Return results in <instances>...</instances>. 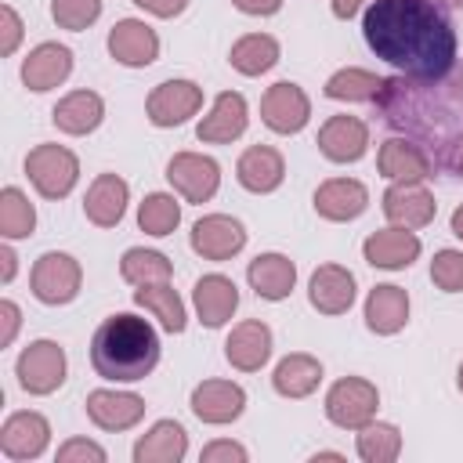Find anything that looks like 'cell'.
Here are the masks:
<instances>
[{
	"instance_id": "20",
	"label": "cell",
	"mask_w": 463,
	"mask_h": 463,
	"mask_svg": "<svg viewBox=\"0 0 463 463\" xmlns=\"http://www.w3.org/2000/svg\"><path fill=\"white\" fill-rule=\"evenodd\" d=\"M354 275L344 264H318L307 279V300L318 315H344L354 304Z\"/></svg>"
},
{
	"instance_id": "11",
	"label": "cell",
	"mask_w": 463,
	"mask_h": 463,
	"mask_svg": "<svg viewBox=\"0 0 463 463\" xmlns=\"http://www.w3.org/2000/svg\"><path fill=\"white\" fill-rule=\"evenodd\" d=\"M380 206H383V217L398 228H427L438 213V203H434V192L423 184V181H391V188L380 195Z\"/></svg>"
},
{
	"instance_id": "9",
	"label": "cell",
	"mask_w": 463,
	"mask_h": 463,
	"mask_svg": "<svg viewBox=\"0 0 463 463\" xmlns=\"http://www.w3.org/2000/svg\"><path fill=\"white\" fill-rule=\"evenodd\" d=\"M260 119L275 134H300L307 127V119H311V98L304 94L300 83L279 80L260 98Z\"/></svg>"
},
{
	"instance_id": "7",
	"label": "cell",
	"mask_w": 463,
	"mask_h": 463,
	"mask_svg": "<svg viewBox=\"0 0 463 463\" xmlns=\"http://www.w3.org/2000/svg\"><path fill=\"white\" fill-rule=\"evenodd\" d=\"M203 109V87L195 80H163L145 98V116L152 127H181Z\"/></svg>"
},
{
	"instance_id": "6",
	"label": "cell",
	"mask_w": 463,
	"mask_h": 463,
	"mask_svg": "<svg viewBox=\"0 0 463 463\" xmlns=\"http://www.w3.org/2000/svg\"><path fill=\"white\" fill-rule=\"evenodd\" d=\"M65 347L58 340H33L29 347H22L18 362H14V376L18 387L25 394H54L65 383Z\"/></svg>"
},
{
	"instance_id": "36",
	"label": "cell",
	"mask_w": 463,
	"mask_h": 463,
	"mask_svg": "<svg viewBox=\"0 0 463 463\" xmlns=\"http://www.w3.org/2000/svg\"><path fill=\"white\" fill-rule=\"evenodd\" d=\"M354 449L365 463H394L402 456V430L394 423H380L369 420L365 427H358L354 434Z\"/></svg>"
},
{
	"instance_id": "53",
	"label": "cell",
	"mask_w": 463,
	"mask_h": 463,
	"mask_svg": "<svg viewBox=\"0 0 463 463\" xmlns=\"http://www.w3.org/2000/svg\"><path fill=\"white\" fill-rule=\"evenodd\" d=\"M456 4H463V0H456Z\"/></svg>"
},
{
	"instance_id": "18",
	"label": "cell",
	"mask_w": 463,
	"mask_h": 463,
	"mask_svg": "<svg viewBox=\"0 0 463 463\" xmlns=\"http://www.w3.org/2000/svg\"><path fill=\"white\" fill-rule=\"evenodd\" d=\"M311 203H315V213L322 221L344 224V221H354L369 210V188L358 177H329L315 188Z\"/></svg>"
},
{
	"instance_id": "45",
	"label": "cell",
	"mask_w": 463,
	"mask_h": 463,
	"mask_svg": "<svg viewBox=\"0 0 463 463\" xmlns=\"http://www.w3.org/2000/svg\"><path fill=\"white\" fill-rule=\"evenodd\" d=\"M134 4L148 14H156V18H177L188 7V0H134Z\"/></svg>"
},
{
	"instance_id": "17",
	"label": "cell",
	"mask_w": 463,
	"mask_h": 463,
	"mask_svg": "<svg viewBox=\"0 0 463 463\" xmlns=\"http://www.w3.org/2000/svg\"><path fill=\"white\" fill-rule=\"evenodd\" d=\"M192 412L195 420L210 423V427H224V423H235L246 409V391L232 380H203L192 387Z\"/></svg>"
},
{
	"instance_id": "51",
	"label": "cell",
	"mask_w": 463,
	"mask_h": 463,
	"mask_svg": "<svg viewBox=\"0 0 463 463\" xmlns=\"http://www.w3.org/2000/svg\"><path fill=\"white\" fill-rule=\"evenodd\" d=\"M311 459H315V463H318V459H336V463H344V452H315Z\"/></svg>"
},
{
	"instance_id": "50",
	"label": "cell",
	"mask_w": 463,
	"mask_h": 463,
	"mask_svg": "<svg viewBox=\"0 0 463 463\" xmlns=\"http://www.w3.org/2000/svg\"><path fill=\"white\" fill-rule=\"evenodd\" d=\"M449 228H452V235H456V239H463V203L452 210V221H449Z\"/></svg>"
},
{
	"instance_id": "1",
	"label": "cell",
	"mask_w": 463,
	"mask_h": 463,
	"mask_svg": "<svg viewBox=\"0 0 463 463\" xmlns=\"http://www.w3.org/2000/svg\"><path fill=\"white\" fill-rule=\"evenodd\" d=\"M362 36L376 58L416 83H441L456 69V29L434 0H369Z\"/></svg>"
},
{
	"instance_id": "19",
	"label": "cell",
	"mask_w": 463,
	"mask_h": 463,
	"mask_svg": "<svg viewBox=\"0 0 463 463\" xmlns=\"http://www.w3.org/2000/svg\"><path fill=\"white\" fill-rule=\"evenodd\" d=\"M69 72H72V51L65 43H54V40L36 43L22 58V83L29 90H36V94L61 87L69 80Z\"/></svg>"
},
{
	"instance_id": "23",
	"label": "cell",
	"mask_w": 463,
	"mask_h": 463,
	"mask_svg": "<svg viewBox=\"0 0 463 463\" xmlns=\"http://www.w3.org/2000/svg\"><path fill=\"white\" fill-rule=\"evenodd\" d=\"M130 184L119 174H98L83 195V217L98 228H116L127 213Z\"/></svg>"
},
{
	"instance_id": "28",
	"label": "cell",
	"mask_w": 463,
	"mask_h": 463,
	"mask_svg": "<svg viewBox=\"0 0 463 463\" xmlns=\"http://www.w3.org/2000/svg\"><path fill=\"white\" fill-rule=\"evenodd\" d=\"M409 322V293L394 282H380L365 297V326L376 336H394Z\"/></svg>"
},
{
	"instance_id": "33",
	"label": "cell",
	"mask_w": 463,
	"mask_h": 463,
	"mask_svg": "<svg viewBox=\"0 0 463 463\" xmlns=\"http://www.w3.org/2000/svg\"><path fill=\"white\" fill-rule=\"evenodd\" d=\"M134 304L145 307L166 333H184L188 315H184V300L177 297V289L170 282H156V286H137L134 289Z\"/></svg>"
},
{
	"instance_id": "30",
	"label": "cell",
	"mask_w": 463,
	"mask_h": 463,
	"mask_svg": "<svg viewBox=\"0 0 463 463\" xmlns=\"http://www.w3.org/2000/svg\"><path fill=\"white\" fill-rule=\"evenodd\" d=\"M188 456V430L177 420H156L134 445V463H181Z\"/></svg>"
},
{
	"instance_id": "21",
	"label": "cell",
	"mask_w": 463,
	"mask_h": 463,
	"mask_svg": "<svg viewBox=\"0 0 463 463\" xmlns=\"http://www.w3.org/2000/svg\"><path fill=\"white\" fill-rule=\"evenodd\" d=\"M145 416V398L134 391H90L87 394V420L101 430H130Z\"/></svg>"
},
{
	"instance_id": "52",
	"label": "cell",
	"mask_w": 463,
	"mask_h": 463,
	"mask_svg": "<svg viewBox=\"0 0 463 463\" xmlns=\"http://www.w3.org/2000/svg\"><path fill=\"white\" fill-rule=\"evenodd\" d=\"M456 387H459V394H463V362H459V369H456Z\"/></svg>"
},
{
	"instance_id": "46",
	"label": "cell",
	"mask_w": 463,
	"mask_h": 463,
	"mask_svg": "<svg viewBox=\"0 0 463 463\" xmlns=\"http://www.w3.org/2000/svg\"><path fill=\"white\" fill-rule=\"evenodd\" d=\"M242 14H253V18H268V14H275L279 7H282V0H232Z\"/></svg>"
},
{
	"instance_id": "16",
	"label": "cell",
	"mask_w": 463,
	"mask_h": 463,
	"mask_svg": "<svg viewBox=\"0 0 463 463\" xmlns=\"http://www.w3.org/2000/svg\"><path fill=\"white\" fill-rule=\"evenodd\" d=\"M420 250H423L420 235L412 228H398V224L380 228V232L365 235V242H362L365 264H373L380 271H402V268H409L420 257Z\"/></svg>"
},
{
	"instance_id": "48",
	"label": "cell",
	"mask_w": 463,
	"mask_h": 463,
	"mask_svg": "<svg viewBox=\"0 0 463 463\" xmlns=\"http://www.w3.org/2000/svg\"><path fill=\"white\" fill-rule=\"evenodd\" d=\"M362 4H365V0H333V14L347 22V18H354V14H358V7H362Z\"/></svg>"
},
{
	"instance_id": "22",
	"label": "cell",
	"mask_w": 463,
	"mask_h": 463,
	"mask_svg": "<svg viewBox=\"0 0 463 463\" xmlns=\"http://www.w3.org/2000/svg\"><path fill=\"white\" fill-rule=\"evenodd\" d=\"M224 358L239 373L264 369V362L271 358V329L260 318H246V322L232 326V333L224 340Z\"/></svg>"
},
{
	"instance_id": "12",
	"label": "cell",
	"mask_w": 463,
	"mask_h": 463,
	"mask_svg": "<svg viewBox=\"0 0 463 463\" xmlns=\"http://www.w3.org/2000/svg\"><path fill=\"white\" fill-rule=\"evenodd\" d=\"M192 250L203 257V260H232L235 253H242L246 246V228L239 217H228V213H206L192 224V235H188Z\"/></svg>"
},
{
	"instance_id": "37",
	"label": "cell",
	"mask_w": 463,
	"mask_h": 463,
	"mask_svg": "<svg viewBox=\"0 0 463 463\" xmlns=\"http://www.w3.org/2000/svg\"><path fill=\"white\" fill-rule=\"evenodd\" d=\"M36 232V206L14 184L0 192V235L4 239H29Z\"/></svg>"
},
{
	"instance_id": "13",
	"label": "cell",
	"mask_w": 463,
	"mask_h": 463,
	"mask_svg": "<svg viewBox=\"0 0 463 463\" xmlns=\"http://www.w3.org/2000/svg\"><path fill=\"white\" fill-rule=\"evenodd\" d=\"M250 123V105L239 90H221L210 105V112L195 123V137L203 145H232L235 137L246 134Z\"/></svg>"
},
{
	"instance_id": "47",
	"label": "cell",
	"mask_w": 463,
	"mask_h": 463,
	"mask_svg": "<svg viewBox=\"0 0 463 463\" xmlns=\"http://www.w3.org/2000/svg\"><path fill=\"white\" fill-rule=\"evenodd\" d=\"M0 264H4V268H0V282H11L14 271H18V253L11 250V239L0 246Z\"/></svg>"
},
{
	"instance_id": "49",
	"label": "cell",
	"mask_w": 463,
	"mask_h": 463,
	"mask_svg": "<svg viewBox=\"0 0 463 463\" xmlns=\"http://www.w3.org/2000/svg\"><path fill=\"white\" fill-rule=\"evenodd\" d=\"M452 170L463 177V134L456 137V145H452Z\"/></svg>"
},
{
	"instance_id": "10",
	"label": "cell",
	"mask_w": 463,
	"mask_h": 463,
	"mask_svg": "<svg viewBox=\"0 0 463 463\" xmlns=\"http://www.w3.org/2000/svg\"><path fill=\"white\" fill-rule=\"evenodd\" d=\"M51 445V423L43 412H33V409H18L4 420L0 427V452L11 459V463H29V459H40Z\"/></svg>"
},
{
	"instance_id": "14",
	"label": "cell",
	"mask_w": 463,
	"mask_h": 463,
	"mask_svg": "<svg viewBox=\"0 0 463 463\" xmlns=\"http://www.w3.org/2000/svg\"><path fill=\"white\" fill-rule=\"evenodd\" d=\"M109 54L127 69H148L159 58V36L141 18H119L109 29Z\"/></svg>"
},
{
	"instance_id": "32",
	"label": "cell",
	"mask_w": 463,
	"mask_h": 463,
	"mask_svg": "<svg viewBox=\"0 0 463 463\" xmlns=\"http://www.w3.org/2000/svg\"><path fill=\"white\" fill-rule=\"evenodd\" d=\"M279 54H282V47H279L275 36H268V33H246V36H239L232 43L228 61L242 76H264L268 69L279 65Z\"/></svg>"
},
{
	"instance_id": "43",
	"label": "cell",
	"mask_w": 463,
	"mask_h": 463,
	"mask_svg": "<svg viewBox=\"0 0 463 463\" xmlns=\"http://www.w3.org/2000/svg\"><path fill=\"white\" fill-rule=\"evenodd\" d=\"M246 459H250L246 445L228 441V438H217V441L203 445V452H199V463H246Z\"/></svg>"
},
{
	"instance_id": "31",
	"label": "cell",
	"mask_w": 463,
	"mask_h": 463,
	"mask_svg": "<svg viewBox=\"0 0 463 463\" xmlns=\"http://www.w3.org/2000/svg\"><path fill=\"white\" fill-rule=\"evenodd\" d=\"M318 383H322V362L307 351L286 354L271 373V387L282 398H307L318 391Z\"/></svg>"
},
{
	"instance_id": "27",
	"label": "cell",
	"mask_w": 463,
	"mask_h": 463,
	"mask_svg": "<svg viewBox=\"0 0 463 463\" xmlns=\"http://www.w3.org/2000/svg\"><path fill=\"white\" fill-rule=\"evenodd\" d=\"M105 119V101L98 90H69L65 98H58V105L51 109V123L69 134V137H83L90 130H98Z\"/></svg>"
},
{
	"instance_id": "3",
	"label": "cell",
	"mask_w": 463,
	"mask_h": 463,
	"mask_svg": "<svg viewBox=\"0 0 463 463\" xmlns=\"http://www.w3.org/2000/svg\"><path fill=\"white\" fill-rule=\"evenodd\" d=\"M80 286H83V268L72 253H61V250H47L33 260V271H29V289L40 304L47 307H61V304H72L80 297Z\"/></svg>"
},
{
	"instance_id": "26",
	"label": "cell",
	"mask_w": 463,
	"mask_h": 463,
	"mask_svg": "<svg viewBox=\"0 0 463 463\" xmlns=\"http://www.w3.org/2000/svg\"><path fill=\"white\" fill-rule=\"evenodd\" d=\"M235 177H239V184L246 192L268 195L286 181V159L271 145H250L235 163Z\"/></svg>"
},
{
	"instance_id": "2",
	"label": "cell",
	"mask_w": 463,
	"mask_h": 463,
	"mask_svg": "<svg viewBox=\"0 0 463 463\" xmlns=\"http://www.w3.org/2000/svg\"><path fill=\"white\" fill-rule=\"evenodd\" d=\"M90 365L101 380L137 383L159 365V333L148 318L119 311L109 315L90 336Z\"/></svg>"
},
{
	"instance_id": "25",
	"label": "cell",
	"mask_w": 463,
	"mask_h": 463,
	"mask_svg": "<svg viewBox=\"0 0 463 463\" xmlns=\"http://www.w3.org/2000/svg\"><path fill=\"white\" fill-rule=\"evenodd\" d=\"M376 170L387 181H427L434 174V163L423 152V145L409 137H387L376 152Z\"/></svg>"
},
{
	"instance_id": "24",
	"label": "cell",
	"mask_w": 463,
	"mask_h": 463,
	"mask_svg": "<svg viewBox=\"0 0 463 463\" xmlns=\"http://www.w3.org/2000/svg\"><path fill=\"white\" fill-rule=\"evenodd\" d=\"M192 304H195V315L206 329H221L224 322H232V315L239 307V286L221 271L203 275L192 289Z\"/></svg>"
},
{
	"instance_id": "8",
	"label": "cell",
	"mask_w": 463,
	"mask_h": 463,
	"mask_svg": "<svg viewBox=\"0 0 463 463\" xmlns=\"http://www.w3.org/2000/svg\"><path fill=\"white\" fill-rule=\"evenodd\" d=\"M166 181L184 203H210L221 188V163L203 152H174L166 163Z\"/></svg>"
},
{
	"instance_id": "38",
	"label": "cell",
	"mask_w": 463,
	"mask_h": 463,
	"mask_svg": "<svg viewBox=\"0 0 463 463\" xmlns=\"http://www.w3.org/2000/svg\"><path fill=\"white\" fill-rule=\"evenodd\" d=\"M181 224V203L170 192H148L137 206V228L145 235H174V228Z\"/></svg>"
},
{
	"instance_id": "29",
	"label": "cell",
	"mask_w": 463,
	"mask_h": 463,
	"mask_svg": "<svg viewBox=\"0 0 463 463\" xmlns=\"http://www.w3.org/2000/svg\"><path fill=\"white\" fill-rule=\"evenodd\" d=\"M246 282L260 300H286L297 286V264L286 253H257L246 268Z\"/></svg>"
},
{
	"instance_id": "15",
	"label": "cell",
	"mask_w": 463,
	"mask_h": 463,
	"mask_svg": "<svg viewBox=\"0 0 463 463\" xmlns=\"http://www.w3.org/2000/svg\"><path fill=\"white\" fill-rule=\"evenodd\" d=\"M315 145L329 163H358L369 152V127H365V119L340 112L318 127Z\"/></svg>"
},
{
	"instance_id": "39",
	"label": "cell",
	"mask_w": 463,
	"mask_h": 463,
	"mask_svg": "<svg viewBox=\"0 0 463 463\" xmlns=\"http://www.w3.org/2000/svg\"><path fill=\"white\" fill-rule=\"evenodd\" d=\"M101 14V0H51V18L58 22V29L69 33H83L87 25H94Z\"/></svg>"
},
{
	"instance_id": "5",
	"label": "cell",
	"mask_w": 463,
	"mask_h": 463,
	"mask_svg": "<svg viewBox=\"0 0 463 463\" xmlns=\"http://www.w3.org/2000/svg\"><path fill=\"white\" fill-rule=\"evenodd\" d=\"M380 409V391L365 376H340L326 391V420L340 430H358L369 420H376Z\"/></svg>"
},
{
	"instance_id": "4",
	"label": "cell",
	"mask_w": 463,
	"mask_h": 463,
	"mask_svg": "<svg viewBox=\"0 0 463 463\" xmlns=\"http://www.w3.org/2000/svg\"><path fill=\"white\" fill-rule=\"evenodd\" d=\"M25 177L43 199H65L80 181V159L65 145H36L25 156Z\"/></svg>"
},
{
	"instance_id": "40",
	"label": "cell",
	"mask_w": 463,
	"mask_h": 463,
	"mask_svg": "<svg viewBox=\"0 0 463 463\" xmlns=\"http://www.w3.org/2000/svg\"><path fill=\"white\" fill-rule=\"evenodd\" d=\"M430 282L441 293H463V250H438L430 260Z\"/></svg>"
},
{
	"instance_id": "34",
	"label": "cell",
	"mask_w": 463,
	"mask_h": 463,
	"mask_svg": "<svg viewBox=\"0 0 463 463\" xmlns=\"http://www.w3.org/2000/svg\"><path fill=\"white\" fill-rule=\"evenodd\" d=\"M383 90H387V83H383L376 72L358 69V65L336 69V72L326 80V87H322V94L333 98V101H376Z\"/></svg>"
},
{
	"instance_id": "44",
	"label": "cell",
	"mask_w": 463,
	"mask_h": 463,
	"mask_svg": "<svg viewBox=\"0 0 463 463\" xmlns=\"http://www.w3.org/2000/svg\"><path fill=\"white\" fill-rule=\"evenodd\" d=\"M0 347H11L14 336H18V326H22V307L14 300H0Z\"/></svg>"
},
{
	"instance_id": "35",
	"label": "cell",
	"mask_w": 463,
	"mask_h": 463,
	"mask_svg": "<svg viewBox=\"0 0 463 463\" xmlns=\"http://www.w3.org/2000/svg\"><path fill=\"white\" fill-rule=\"evenodd\" d=\"M119 279L130 286H156V282H170L174 279V264L166 253L159 250H145V246H130L119 257Z\"/></svg>"
},
{
	"instance_id": "42",
	"label": "cell",
	"mask_w": 463,
	"mask_h": 463,
	"mask_svg": "<svg viewBox=\"0 0 463 463\" xmlns=\"http://www.w3.org/2000/svg\"><path fill=\"white\" fill-rule=\"evenodd\" d=\"M22 33H25V25H22L18 11H14L11 4H4V7H0V54H4V58H11V54L18 51Z\"/></svg>"
},
{
	"instance_id": "41",
	"label": "cell",
	"mask_w": 463,
	"mask_h": 463,
	"mask_svg": "<svg viewBox=\"0 0 463 463\" xmlns=\"http://www.w3.org/2000/svg\"><path fill=\"white\" fill-rule=\"evenodd\" d=\"M54 459H58V463H105L109 452H105L98 441H90V438H69V441L58 445Z\"/></svg>"
}]
</instances>
